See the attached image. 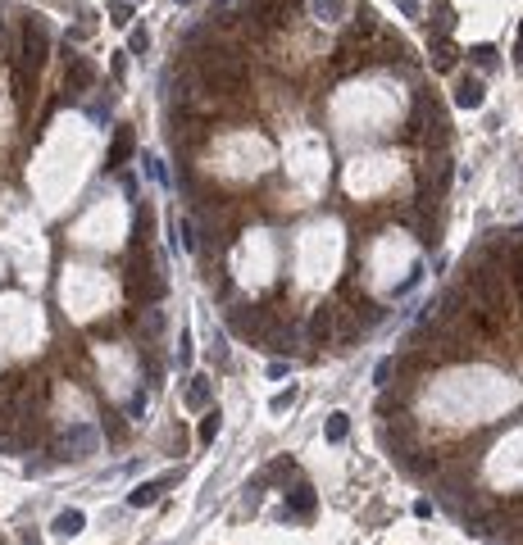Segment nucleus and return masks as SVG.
I'll list each match as a JSON object with an SVG mask.
<instances>
[{
	"instance_id": "obj_1",
	"label": "nucleus",
	"mask_w": 523,
	"mask_h": 545,
	"mask_svg": "<svg viewBox=\"0 0 523 545\" xmlns=\"http://www.w3.org/2000/svg\"><path fill=\"white\" fill-rule=\"evenodd\" d=\"M164 291H169V282H164V272H159V259H146V264L128 268V296H133L137 304L164 300Z\"/></svg>"
},
{
	"instance_id": "obj_2",
	"label": "nucleus",
	"mask_w": 523,
	"mask_h": 545,
	"mask_svg": "<svg viewBox=\"0 0 523 545\" xmlns=\"http://www.w3.org/2000/svg\"><path fill=\"white\" fill-rule=\"evenodd\" d=\"M201 73L214 91H237L242 86V59H237V50H205Z\"/></svg>"
},
{
	"instance_id": "obj_3",
	"label": "nucleus",
	"mask_w": 523,
	"mask_h": 545,
	"mask_svg": "<svg viewBox=\"0 0 523 545\" xmlns=\"http://www.w3.org/2000/svg\"><path fill=\"white\" fill-rule=\"evenodd\" d=\"M468 291H473V296L483 300V309H492V314H500V304H505V287H500V272L492 264L468 268Z\"/></svg>"
},
{
	"instance_id": "obj_4",
	"label": "nucleus",
	"mask_w": 523,
	"mask_h": 545,
	"mask_svg": "<svg viewBox=\"0 0 523 545\" xmlns=\"http://www.w3.org/2000/svg\"><path fill=\"white\" fill-rule=\"evenodd\" d=\"M46 50H50L46 23H41V14H28V23H23V64H28V78L46 64Z\"/></svg>"
},
{
	"instance_id": "obj_5",
	"label": "nucleus",
	"mask_w": 523,
	"mask_h": 545,
	"mask_svg": "<svg viewBox=\"0 0 523 545\" xmlns=\"http://www.w3.org/2000/svg\"><path fill=\"white\" fill-rule=\"evenodd\" d=\"M60 450L69 454V459H86V454L101 450V432L91 428V423H69L60 436Z\"/></svg>"
},
{
	"instance_id": "obj_6",
	"label": "nucleus",
	"mask_w": 523,
	"mask_h": 545,
	"mask_svg": "<svg viewBox=\"0 0 523 545\" xmlns=\"http://www.w3.org/2000/svg\"><path fill=\"white\" fill-rule=\"evenodd\" d=\"M337 323H342V309H337V304H323V309L310 319V341L314 345H332L337 341Z\"/></svg>"
},
{
	"instance_id": "obj_7",
	"label": "nucleus",
	"mask_w": 523,
	"mask_h": 545,
	"mask_svg": "<svg viewBox=\"0 0 523 545\" xmlns=\"http://www.w3.org/2000/svg\"><path fill=\"white\" fill-rule=\"evenodd\" d=\"M483 101H487V86H483V78L464 73V78L455 82V105H460V109H478Z\"/></svg>"
},
{
	"instance_id": "obj_8",
	"label": "nucleus",
	"mask_w": 523,
	"mask_h": 545,
	"mask_svg": "<svg viewBox=\"0 0 523 545\" xmlns=\"http://www.w3.org/2000/svg\"><path fill=\"white\" fill-rule=\"evenodd\" d=\"M91 82H96V69L86 59H73L69 69H64V91L82 96V91H91Z\"/></svg>"
},
{
	"instance_id": "obj_9",
	"label": "nucleus",
	"mask_w": 523,
	"mask_h": 545,
	"mask_svg": "<svg viewBox=\"0 0 523 545\" xmlns=\"http://www.w3.org/2000/svg\"><path fill=\"white\" fill-rule=\"evenodd\" d=\"M169 486H173V473H169V477H155V482H141L137 490H128V505H133V509H146V505H155Z\"/></svg>"
},
{
	"instance_id": "obj_10",
	"label": "nucleus",
	"mask_w": 523,
	"mask_h": 545,
	"mask_svg": "<svg viewBox=\"0 0 523 545\" xmlns=\"http://www.w3.org/2000/svg\"><path fill=\"white\" fill-rule=\"evenodd\" d=\"M314 509H319V495H314V490L305 486V482L287 490V514H291V518H310Z\"/></svg>"
},
{
	"instance_id": "obj_11",
	"label": "nucleus",
	"mask_w": 523,
	"mask_h": 545,
	"mask_svg": "<svg viewBox=\"0 0 523 545\" xmlns=\"http://www.w3.org/2000/svg\"><path fill=\"white\" fill-rule=\"evenodd\" d=\"M86 527V518H82V509H60L55 514V522H50V532H55V537H78V532Z\"/></svg>"
},
{
	"instance_id": "obj_12",
	"label": "nucleus",
	"mask_w": 523,
	"mask_h": 545,
	"mask_svg": "<svg viewBox=\"0 0 523 545\" xmlns=\"http://www.w3.org/2000/svg\"><path fill=\"white\" fill-rule=\"evenodd\" d=\"M187 405H191V409H205V405H210V373H196V377H191Z\"/></svg>"
},
{
	"instance_id": "obj_13",
	"label": "nucleus",
	"mask_w": 523,
	"mask_h": 545,
	"mask_svg": "<svg viewBox=\"0 0 523 545\" xmlns=\"http://www.w3.org/2000/svg\"><path fill=\"white\" fill-rule=\"evenodd\" d=\"M323 436H328L332 445H342L346 436H351V413H328V428H323Z\"/></svg>"
},
{
	"instance_id": "obj_14",
	"label": "nucleus",
	"mask_w": 523,
	"mask_h": 545,
	"mask_svg": "<svg viewBox=\"0 0 523 545\" xmlns=\"http://www.w3.org/2000/svg\"><path fill=\"white\" fill-rule=\"evenodd\" d=\"M219 428H223V413H219V409H210V413L201 418V428H196V436H201L205 445H214V441H219Z\"/></svg>"
},
{
	"instance_id": "obj_15",
	"label": "nucleus",
	"mask_w": 523,
	"mask_h": 545,
	"mask_svg": "<svg viewBox=\"0 0 523 545\" xmlns=\"http://www.w3.org/2000/svg\"><path fill=\"white\" fill-rule=\"evenodd\" d=\"M451 23H455V5H451V0H432V28L446 37V32H451Z\"/></svg>"
},
{
	"instance_id": "obj_16",
	"label": "nucleus",
	"mask_w": 523,
	"mask_h": 545,
	"mask_svg": "<svg viewBox=\"0 0 523 545\" xmlns=\"http://www.w3.org/2000/svg\"><path fill=\"white\" fill-rule=\"evenodd\" d=\"M128 155H133V132H118L114 137V146H110V168H118Z\"/></svg>"
},
{
	"instance_id": "obj_17",
	"label": "nucleus",
	"mask_w": 523,
	"mask_h": 545,
	"mask_svg": "<svg viewBox=\"0 0 523 545\" xmlns=\"http://www.w3.org/2000/svg\"><path fill=\"white\" fill-rule=\"evenodd\" d=\"M432 64H437V69L446 73V69H455V50H451V41H432Z\"/></svg>"
},
{
	"instance_id": "obj_18",
	"label": "nucleus",
	"mask_w": 523,
	"mask_h": 545,
	"mask_svg": "<svg viewBox=\"0 0 523 545\" xmlns=\"http://www.w3.org/2000/svg\"><path fill=\"white\" fill-rule=\"evenodd\" d=\"M150 205H137V246H146V236H150Z\"/></svg>"
},
{
	"instance_id": "obj_19",
	"label": "nucleus",
	"mask_w": 523,
	"mask_h": 545,
	"mask_svg": "<svg viewBox=\"0 0 523 545\" xmlns=\"http://www.w3.org/2000/svg\"><path fill=\"white\" fill-rule=\"evenodd\" d=\"M314 9H319L323 18H337V14L346 9V0H314Z\"/></svg>"
},
{
	"instance_id": "obj_20",
	"label": "nucleus",
	"mask_w": 523,
	"mask_h": 545,
	"mask_svg": "<svg viewBox=\"0 0 523 545\" xmlns=\"http://www.w3.org/2000/svg\"><path fill=\"white\" fill-rule=\"evenodd\" d=\"M146 46H150V32H146V28H137L133 37H128V50H133V54H141Z\"/></svg>"
},
{
	"instance_id": "obj_21",
	"label": "nucleus",
	"mask_w": 523,
	"mask_h": 545,
	"mask_svg": "<svg viewBox=\"0 0 523 545\" xmlns=\"http://www.w3.org/2000/svg\"><path fill=\"white\" fill-rule=\"evenodd\" d=\"M373 386H391V359H378V368H373Z\"/></svg>"
},
{
	"instance_id": "obj_22",
	"label": "nucleus",
	"mask_w": 523,
	"mask_h": 545,
	"mask_svg": "<svg viewBox=\"0 0 523 545\" xmlns=\"http://www.w3.org/2000/svg\"><path fill=\"white\" fill-rule=\"evenodd\" d=\"M146 413V391H137L133 400H128V418H141Z\"/></svg>"
},
{
	"instance_id": "obj_23",
	"label": "nucleus",
	"mask_w": 523,
	"mask_h": 545,
	"mask_svg": "<svg viewBox=\"0 0 523 545\" xmlns=\"http://www.w3.org/2000/svg\"><path fill=\"white\" fill-rule=\"evenodd\" d=\"M473 59L483 64V69H492V64H496V50H492V46H473Z\"/></svg>"
},
{
	"instance_id": "obj_24",
	"label": "nucleus",
	"mask_w": 523,
	"mask_h": 545,
	"mask_svg": "<svg viewBox=\"0 0 523 545\" xmlns=\"http://www.w3.org/2000/svg\"><path fill=\"white\" fill-rule=\"evenodd\" d=\"M146 173H150L155 182H169V178H164V164H159L155 155H146Z\"/></svg>"
},
{
	"instance_id": "obj_25",
	"label": "nucleus",
	"mask_w": 523,
	"mask_h": 545,
	"mask_svg": "<svg viewBox=\"0 0 523 545\" xmlns=\"http://www.w3.org/2000/svg\"><path fill=\"white\" fill-rule=\"evenodd\" d=\"M291 400H296V391H291V386H287V391H282V396H274V405H269V409H274V413H282V409H287V405H291Z\"/></svg>"
},
{
	"instance_id": "obj_26",
	"label": "nucleus",
	"mask_w": 523,
	"mask_h": 545,
	"mask_svg": "<svg viewBox=\"0 0 523 545\" xmlns=\"http://www.w3.org/2000/svg\"><path fill=\"white\" fill-rule=\"evenodd\" d=\"M141 332H146V336H155V332H159V314H155V309H150L146 319H141Z\"/></svg>"
},
{
	"instance_id": "obj_27",
	"label": "nucleus",
	"mask_w": 523,
	"mask_h": 545,
	"mask_svg": "<svg viewBox=\"0 0 523 545\" xmlns=\"http://www.w3.org/2000/svg\"><path fill=\"white\" fill-rule=\"evenodd\" d=\"M227 5H232V0H214V9H219V14H227Z\"/></svg>"
},
{
	"instance_id": "obj_28",
	"label": "nucleus",
	"mask_w": 523,
	"mask_h": 545,
	"mask_svg": "<svg viewBox=\"0 0 523 545\" xmlns=\"http://www.w3.org/2000/svg\"><path fill=\"white\" fill-rule=\"evenodd\" d=\"M173 5H196V0H173Z\"/></svg>"
},
{
	"instance_id": "obj_29",
	"label": "nucleus",
	"mask_w": 523,
	"mask_h": 545,
	"mask_svg": "<svg viewBox=\"0 0 523 545\" xmlns=\"http://www.w3.org/2000/svg\"><path fill=\"white\" fill-rule=\"evenodd\" d=\"M519 46H523V23H519Z\"/></svg>"
},
{
	"instance_id": "obj_30",
	"label": "nucleus",
	"mask_w": 523,
	"mask_h": 545,
	"mask_svg": "<svg viewBox=\"0 0 523 545\" xmlns=\"http://www.w3.org/2000/svg\"><path fill=\"white\" fill-rule=\"evenodd\" d=\"M0 545H5V541H0Z\"/></svg>"
}]
</instances>
